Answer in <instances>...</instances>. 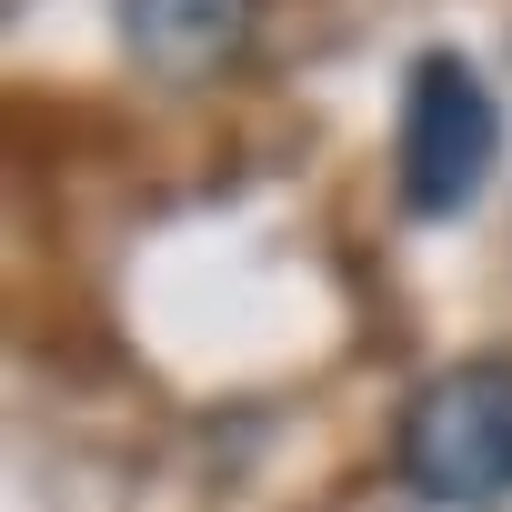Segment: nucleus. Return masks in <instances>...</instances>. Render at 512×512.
Instances as JSON below:
<instances>
[{
    "label": "nucleus",
    "mask_w": 512,
    "mask_h": 512,
    "mask_svg": "<svg viewBox=\"0 0 512 512\" xmlns=\"http://www.w3.org/2000/svg\"><path fill=\"white\" fill-rule=\"evenodd\" d=\"M392 161H402V201H412L422 221H452V211L482 201V181H492V161H502V101H492V81H482L462 51H422V61H412Z\"/></svg>",
    "instance_id": "f03ea898"
},
{
    "label": "nucleus",
    "mask_w": 512,
    "mask_h": 512,
    "mask_svg": "<svg viewBox=\"0 0 512 512\" xmlns=\"http://www.w3.org/2000/svg\"><path fill=\"white\" fill-rule=\"evenodd\" d=\"M241 31H251V0H121V41L171 81H201L211 61H231Z\"/></svg>",
    "instance_id": "7ed1b4c3"
},
{
    "label": "nucleus",
    "mask_w": 512,
    "mask_h": 512,
    "mask_svg": "<svg viewBox=\"0 0 512 512\" xmlns=\"http://www.w3.org/2000/svg\"><path fill=\"white\" fill-rule=\"evenodd\" d=\"M402 482L442 512L512 502V352H472L432 372L402 412Z\"/></svg>",
    "instance_id": "f257e3e1"
}]
</instances>
